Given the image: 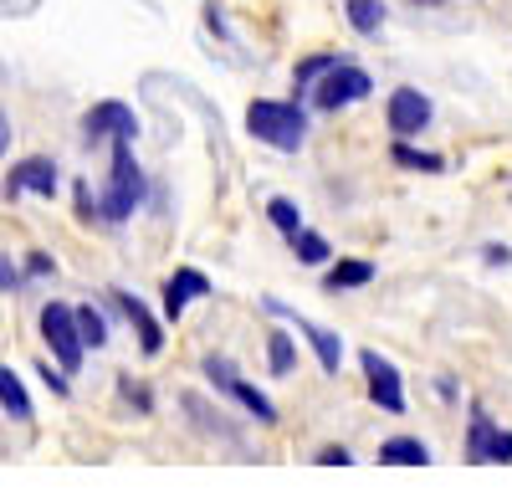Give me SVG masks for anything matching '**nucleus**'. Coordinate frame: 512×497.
Wrapping results in <instances>:
<instances>
[{"label": "nucleus", "mask_w": 512, "mask_h": 497, "mask_svg": "<svg viewBox=\"0 0 512 497\" xmlns=\"http://www.w3.org/2000/svg\"><path fill=\"white\" fill-rule=\"evenodd\" d=\"M359 364H364V380H369V400H374L379 410H390V416H405V385H400V369L384 359L379 349H364Z\"/></svg>", "instance_id": "6"}, {"label": "nucleus", "mask_w": 512, "mask_h": 497, "mask_svg": "<svg viewBox=\"0 0 512 497\" xmlns=\"http://www.w3.org/2000/svg\"><path fill=\"white\" fill-rule=\"evenodd\" d=\"M185 410H190V416H195L205 431H221V436H231V426H226V421H221L216 410H210V405L200 400V395H185Z\"/></svg>", "instance_id": "24"}, {"label": "nucleus", "mask_w": 512, "mask_h": 497, "mask_svg": "<svg viewBox=\"0 0 512 497\" xmlns=\"http://www.w3.org/2000/svg\"><path fill=\"white\" fill-rule=\"evenodd\" d=\"M390 159L400 164V170H425V175H441V170H446V159H441V154H431V149H415V144H405V139H395Z\"/></svg>", "instance_id": "17"}, {"label": "nucleus", "mask_w": 512, "mask_h": 497, "mask_svg": "<svg viewBox=\"0 0 512 497\" xmlns=\"http://www.w3.org/2000/svg\"><path fill=\"white\" fill-rule=\"evenodd\" d=\"M200 369H205V380H210V385H216L221 395H231V400H241V405L251 410V416L262 421V426H277V405H272L262 390H256V385H246L226 354H205V359H200Z\"/></svg>", "instance_id": "4"}, {"label": "nucleus", "mask_w": 512, "mask_h": 497, "mask_svg": "<svg viewBox=\"0 0 512 497\" xmlns=\"http://www.w3.org/2000/svg\"><path fill=\"white\" fill-rule=\"evenodd\" d=\"M379 467H431V446L415 436H390L379 446Z\"/></svg>", "instance_id": "14"}, {"label": "nucleus", "mask_w": 512, "mask_h": 497, "mask_svg": "<svg viewBox=\"0 0 512 497\" xmlns=\"http://www.w3.org/2000/svg\"><path fill=\"white\" fill-rule=\"evenodd\" d=\"M113 303L123 308V318H128V328H134V334H139V349L154 359L159 349H164V328H159V318L144 308V298H134V293H123V287H118V293H113Z\"/></svg>", "instance_id": "12"}, {"label": "nucleus", "mask_w": 512, "mask_h": 497, "mask_svg": "<svg viewBox=\"0 0 512 497\" xmlns=\"http://www.w3.org/2000/svg\"><path fill=\"white\" fill-rule=\"evenodd\" d=\"M497 431H502V426L487 416V405L472 400V426H466V462H477V467L492 462V441H497Z\"/></svg>", "instance_id": "13"}, {"label": "nucleus", "mask_w": 512, "mask_h": 497, "mask_svg": "<svg viewBox=\"0 0 512 497\" xmlns=\"http://www.w3.org/2000/svg\"><path fill=\"white\" fill-rule=\"evenodd\" d=\"M11 287H21V272L11 257H0V293H11Z\"/></svg>", "instance_id": "28"}, {"label": "nucleus", "mask_w": 512, "mask_h": 497, "mask_svg": "<svg viewBox=\"0 0 512 497\" xmlns=\"http://www.w3.org/2000/svg\"><path fill=\"white\" fill-rule=\"evenodd\" d=\"M77 328H82V344H88V349H103L108 344V323H103L98 308H77Z\"/></svg>", "instance_id": "23"}, {"label": "nucleus", "mask_w": 512, "mask_h": 497, "mask_svg": "<svg viewBox=\"0 0 512 497\" xmlns=\"http://www.w3.org/2000/svg\"><path fill=\"white\" fill-rule=\"evenodd\" d=\"M118 390H123V400H128V405H139V410H149V405H154V400H149V385H144V380H134V375H123V380H118Z\"/></svg>", "instance_id": "25"}, {"label": "nucleus", "mask_w": 512, "mask_h": 497, "mask_svg": "<svg viewBox=\"0 0 512 497\" xmlns=\"http://www.w3.org/2000/svg\"><path fill=\"white\" fill-rule=\"evenodd\" d=\"M415 6H431V11H441V6H451V0H415Z\"/></svg>", "instance_id": "33"}, {"label": "nucleus", "mask_w": 512, "mask_h": 497, "mask_svg": "<svg viewBox=\"0 0 512 497\" xmlns=\"http://www.w3.org/2000/svg\"><path fill=\"white\" fill-rule=\"evenodd\" d=\"M369 282H374V262H364V257H344V262H333V267H328V277H323L328 293H344V287H369Z\"/></svg>", "instance_id": "16"}, {"label": "nucleus", "mask_w": 512, "mask_h": 497, "mask_svg": "<svg viewBox=\"0 0 512 497\" xmlns=\"http://www.w3.org/2000/svg\"><path fill=\"white\" fill-rule=\"evenodd\" d=\"M41 380H47V385H52V395H67V375H57V369H52V364H41Z\"/></svg>", "instance_id": "31"}, {"label": "nucleus", "mask_w": 512, "mask_h": 497, "mask_svg": "<svg viewBox=\"0 0 512 497\" xmlns=\"http://www.w3.org/2000/svg\"><path fill=\"white\" fill-rule=\"evenodd\" d=\"M41 339L52 344V359L67 369V375H77L82 359H88V344H82V328H77V308H67V303L41 308Z\"/></svg>", "instance_id": "3"}, {"label": "nucleus", "mask_w": 512, "mask_h": 497, "mask_svg": "<svg viewBox=\"0 0 512 497\" xmlns=\"http://www.w3.org/2000/svg\"><path fill=\"white\" fill-rule=\"evenodd\" d=\"M338 62H344V57H333V52H313V57H303V62H297V72H292V98L303 103V93H313Z\"/></svg>", "instance_id": "15"}, {"label": "nucleus", "mask_w": 512, "mask_h": 497, "mask_svg": "<svg viewBox=\"0 0 512 497\" xmlns=\"http://www.w3.org/2000/svg\"><path fill=\"white\" fill-rule=\"evenodd\" d=\"M492 462H512V431H497V441H492Z\"/></svg>", "instance_id": "30"}, {"label": "nucleus", "mask_w": 512, "mask_h": 497, "mask_svg": "<svg viewBox=\"0 0 512 497\" xmlns=\"http://www.w3.org/2000/svg\"><path fill=\"white\" fill-rule=\"evenodd\" d=\"M482 262L487 267H507L512 262V246H482Z\"/></svg>", "instance_id": "29"}, {"label": "nucleus", "mask_w": 512, "mask_h": 497, "mask_svg": "<svg viewBox=\"0 0 512 497\" xmlns=\"http://www.w3.org/2000/svg\"><path fill=\"white\" fill-rule=\"evenodd\" d=\"M384 0H349V26L359 31V36H379V26H384Z\"/></svg>", "instance_id": "19"}, {"label": "nucleus", "mask_w": 512, "mask_h": 497, "mask_svg": "<svg viewBox=\"0 0 512 497\" xmlns=\"http://www.w3.org/2000/svg\"><path fill=\"white\" fill-rule=\"evenodd\" d=\"M246 134L282 149V154H297L308 139V113L297 98H256L246 108Z\"/></svg>", "instance_id": "1"}, {"label": "nucleus", "mask_w": 512, "mask_h": 497, "mask_svg": "<svg viewBox=\"0 0 512 497\" xmlns=\"http://www.w3.org/2000/svg\"><path fill=\"white\" fill-rule=\"evenodd\" d=\"M6 149H11V118L0 113V154H6Z\"/></svg>", "instance_id": "32"}, {"label": "nucleus", "mask_w": 512, "mask_h": 497, "mask_svg": "<svg viewBox=\"0 0 512 497\" xmlns=\"http://www.w3.org/2000/svg\"><path fill=\"white\" fill-rule=\"evenodd\" d=\"M354 457H349V446H323L318 451V467H349Z\"/></svg>", "instance_id": "26"}, {"label": "nucleus", "mask_w": 512, "mask_h": 497, "mask_svg": "<svg viewBox=\"0 0 512 497\" xmlns=\"http://www.w3.org/2000/svg\"><path fill=\"white\" fill-rule=\"evenodd\" d=\"M292 252H297V262H303V267H323V262H333V252H328V241L318 236V231H297L292 236Z\"/></svg>", "instance_id": "20"}, {"label": "nucleus", "mask_w": 512, "mask_h": 497, "mask_svg": "<svg viewBox=\"0 0 512 497\" xmlns=\"http://www.w3.org/2000/svg\"><path fill=\"white\" fill-rule=\"evenodd\" d=\"M0 405H6L16 421H31V400H26V385L16 380V369H6V364H0Z\"/></svg>", "instance_id": "18"}, {"label": "nucleus", "mask_w": 512, "mask_h": 497, "mask_svg": "<svg viewBox=\"0 0 512 497\" xmlns=\"http://www.w3.org/2000/svg\"><path fill=\"white\" fill-rule=\"evenodd\" d=\"M431 98H425L420 88H395L390 103H384V123H390V134L395 139H415L425 123H431Z\"/></svg>", "instance_id": "7"}, {"label": "nucleus", "mask_w": 512, "mask_h": 497, "mask_svg": "<svg viewBox=\"0 0 512 497\" xmlns=\"http://www.w3.org/2000/svg\"><path fill=\"white\" fill-rule=\"evenodd\" d=\"M369 93H374V77L344 57V62H338V67L318 82V88H313V108H318V113H338V108H349V103H364Z\"/></svg>", "instance_id": "5"}, {"label": "nucleus", "mask_w": 512, "mask_h": 497, "mask_svg": "<svg viewBox=\"0 0 512 497\" xmlns=\"http://www.w3.org/2000/svg\"><path fill=\"white\" fill-rule=\"evenodd\" d=\"M267 221H272L287 241H292L297 231H303V211H297V205H292L287 195H272V200H267Z\"/></svg>", "instance_id": "21"}, {"label": "nucleus", "mask_w": 512, "mask_h": 497, "mask_svg": "<svg viewBox=\"0 0 512 497\" xmlns=\"http://www.w3.org/2000/svg\"><path fill=\"white\" fill-rule=\"evenodd\" d=\"M267 313H277V318H287L297 334H303L308 344H313V354H318V364H323V375H338V364H344V344H338V334L333 328H318V323H308V318H297L292 308H282L277 298H267Z\"/></svg>", "instance_id": "8"}, {"label": "nucleus", "mask_w": 512, "mask_h": 497, "mask_svg": "<svg viewBox=\"0 0 512 497\" xmlns=\"http://www.w3.org/2000/svg\"><path fill=\"white\" fill-rule=\"evenodd\" d=\"M210 293H216V282H210L200 267H180L175 277L164 282V318L175 323V318H180V313H185L195 298H210Z\"/></svg>", "instance_id": "11"}, {"label": "nucleus", "mask_w": 512, "mask_h": 497, "mask_svg": "<svg viewBox=\"0 0 512 497\" xmlns=\"http://www.w3.org/2000/svg\"><path fill=\"white\" fill-rule=\"evenodd\" d=\"M82 134H88V139H123V144H134L139 139V118H134V108H128V103H98L88 118H82Z\"/></svg>", "instance_id": "9"}, {"label": "nucleus", "mask_w": 512, "mask_h": 497, "mask_svg": "<svg viewBox=\"0 0 512 497\" xmlns=\"http://www.w3.org/2000/svg\"><path fill=\"white\" fill-rule=\"evenodd\" d=\"M26 272H31V277H47V272H57V262H52L47 252H31V257H26Z\"/></svg>", "instance_id": "27"}, {"label": "nucleus", "mask_w": 512, "mask_h": 497, "mask_svg": "<svg viewBox=\"0 0 512 497\" xmlns=\"http://www.w3.org/2000/svg\"><path fill=\"white\" fill-rule=\"evenodd\" d=\"M267 364H272V375H292V364H297V344L287 328H277V334L267 339Z\"/></svg>", "instance_id": "22"}, {"label": "nucleus", "mask_w": 512, "mask_h": 497, "mask_svg": "<svg viewBox=\"0 0 512 497\" xmlns=\"http://www.w3.org/2000/svg\"><path fill=\"white\" fill-rule=\"evenodd\" d=\"M144 205V170H139V159H134V144H113V175H108V190L98 200V216L108 226H123L128 216H134Z\"/></svg>", "instance_id": "2"}, {"label": "nucleus", "mask_w": 512, "mask_h": 497, "mask_svg": "<svg viewBox=\"0 0 512 497\" xmlns=\"http://www.w3.org/2000/svg\"><path fill=\"white\" fill-rule=\"evenodd\" d=\"M57 195V164L47 159V154H31V159H21L16 170L6 175V200H16V195Z\"/></svg>", "instance_id": "10"}]
</instances>
